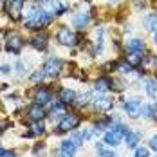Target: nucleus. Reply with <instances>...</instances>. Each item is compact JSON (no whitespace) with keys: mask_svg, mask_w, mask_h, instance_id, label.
I'll return each instance as SVG.
<instances>
[{"mask_svg":"<svg viewBox=\"0 0 157 157\" xmlns=\"http://www.w3.org/2000/svg\"><path fill=\"white\" fill-rule=\"evenodd\" d=\"M136 157H148V150L146 148H137L136 150Z\"/></svg>","mask_w":157,"mask_h":157,"instance_id":"obj_28","label":"nucleus"},{"mask_svg":"<svg viewBox=\"0 0 157 157\" xmlns=\"http://www.w3.org/2000/svg\"><path fill=\"white\" fill-rule=\"evenodd\" d=\"M27 114H29V117H31V121H42L44 117H45V110L42 105H38V103H34L29 107L27 110Z\"/></svg>","mask_w":157,"mask_h":157,"instance_id":"obj_7","label":"nucleus"},{"mask_svg":"<svg viewBox=\"0 0 157 157\" xmlns=\"http://www.w3.org/2000/svg\"><path fill=\"white\" fill-rule=\"evenodd\" d=\"M31 130H33V136H42L45 128H44V123H42V121H33Z\"/></svg>","mask_w":157,"mask_h":157,"instance_id":"obj_23","label":"nucleus"},{"mask_svg":"<svg viewBox=\"0 0 157 157\" xmlns=\"http://www.w3.org/2000/svg\"><path fill=\"white\" fill-rule=\"evenodd\" d=\"M76 143L74 141H63L62 143V155L63 157H72L74 152H76Z\"/></svg>","mask_w":157,"mask_h":157,"instance_id":"obj_12","label":"nucleus"},{"mask_svg":"<svg viewBox=\"0 0 157 157\" xmlns=\"http://www.w3.org/2000/svg\"><path fill=\"white\" fill-rule=\"evenodd\" d=\"M22 47H24V38L20 36V34H16V33H13V34H9L7 36V42H6V49L9 51V52H20L22 51Z\"/></svg>","mask_w":157,"mask_h":157,"instance_id":"obj_3","label":"nucleus"},{"mask_svg":"<svg viewBox=\"0 0 157 157\" xmlns=\"http://www.w3.org/2000/svg\"><path fill=\"white\" fill-rule=\"evenodd\" d=\"M0 157H16V155L13 154V152H4V154H2Z\"/></svg>","mask_w":157,"mask_h":157,"instance_id":"obj_33","label":"nucleus"},{"mask_svg":"<svg viewBox=\"0 0 157 157\" xmlns=\"http://www.w3.org/2000/svg\"><path fill=\"white\" fill-rule=\"evenodd\" d=\"M31 45L36 49V51H45V49H47V36H45V34H40V33L34 34L31 38Z\"/></svg>","mask_w":157,"mask_h":157,"instance_id":"obj_8","label":"nucleus"},{"mask_svg":"<svg viewBox=\"0 0 157 157\" xmlns=\"http://www.w3.org/2000/svg\"><path fill=\"white\" fill-rule=\"evenodd\" d=\"M89 20H90V15H87V13H79V15L74 16V25L79 27V29H83V27L89 24Z\"/></svg>","mask_w":157,"mask_h":157,"instance_id":"obj_19","label":"nucleus"},{"mask_svg":"<svg viewBox=\"0 0 157 157\" xmlns=\"http://www.w3.org/2000/svg\"><path fill=\"white\" fill-rule=\"evenodd\" d=\"M2 128H4V125H0V134H2Z\"/></svg>","mask_w":157,"mask_h":157,"instance_id":"obj_35","label":"nucleus"},{"mask_svg":"<svg viewBox=\"0 0 157 157\" xmlns=\"http://www.w3.org/2000/svg\"><path fill=\"white\" fill-rule=\"evenodd\" d=\"M44 74H45V72H36V74H33V76H31V79H33V81H38V79L44 78Z\"/></svg>","mask_w":157,"mask_h":157,"instance_id":"obj_30","label":"nucleus"},{"mask_svg":"<svg viewBox=\"0 0 157 157\" xmlns=\"http://www.w3.org/2000/svg\"><path fill=\"white\" fill-rule=\"evenodd\" d=\"M9 71H11V69H9L7 65H2V67H0V74H7Z\"/></svg>","mask_w":157,"mask_h":157,"instance_id":"obj_32","label":"nucleus"},{"mask_svg":"<svg viewBox=\"0 0 157 157\" xmlns=\"http://www.w3.org/2000/svg\"><path fill=\"white\" fill-rule=\"evenodd\" d=\"M60 71H62V60H58V58H51L44 65V72L51 78H56L60 74Z\"/></svg>","mask_w":157,"mask_h":157,"instance_id":"obj_5","label":"nucleus"},{"mask_svg":"<svg viewBox=\"0 0 157 157\" xmlns=\"http://www.w3.org/2000/svg\"><path fill=\"white\" fill-rule=\"evenodd\" d=\"M143 25L148 31H157V15H148L143 20Z\"/></svg>","mask_w":157,"mask_h":157,"instance_id":"obj_18","label":"nucleus"},{"mask_svg":"<svg viewBox=\"0 0 157 157\" xmlns=\"http://www.w3.org/2000/svg\"><path fill=\"white\" fill-rule=\"evenodd\" d=\"M125 110L130 114V116H139V112H141V107H139V101L137 99H128L125 103Z\"/></svg>","mask_w":157,"mask_h":157,"instance_id":"obj_11","label":"nucleus"},{"mask_svg":"<svg viewBox=\"0 0 157 157\" xmlns=\"http://www.w3.org/2000/svg\"><path fill=\"white\" fill-rule=\"evenodd\" d=\"M141 65H143V69H144V71L152 72V71L157 67V58H155V56H148V58H144V60L141 62Z\"/></svg>","mask_w":157,"mask_h":157,"instance_id":"obj_21","label":"nucleus"},{"mask_svg":"<svg viewBox=\"0 0 157 157\" xmlns=\"http://www.w3.org/2000/svg\"><path fill=\"white\" fill-rule=\"evenodd\" d=\"M58 42L62 44V45H67V47H71V45H74L76 44V36H74V33L71 31V29H67V27H62L60 31H58Z\"/></svg>","mask_w":157,"mask_h":157,"instance_id":"obj_6","label":"nucleus"},{"mask_svg":"<svg viewBox=\"0 0 157 157\" xmlns=\"http://www.w3.org/2000/svg\"><path fill=\"white\" fill-rule=\"evenodd\" d=\"M144 85H146V94L150 98H157V79H154V78L146 79Z\"/></svg>","mask_w":157,"mask_h":157,"instance_id":"obj_17","label":"nucleus"},{"mask_svg":"<svg viewBox=\"0 0 157 157\" xmlns=\"http://www.w3.org/2000/svg\"><path fill=\"white\" fill-rule=\"evenodd\" d=\"M76 99V94L71 90V89H62L60 90V101H62L63 105H69V103H72Z\"/></svg>","mask_w":157,"mask_h":157,"instance_id":"obj_14","label":"nucleus"},{"mask_svg":"<svg viewBox=\"0 0 157 157\" xmlns=\"http://www.w3.org/2000/svg\"><path fill=\"white\" fill-rule=\"evenodd\" d=\"M154 42H155V44H157V31L154 33Z\"/></svg>","mask_w":157,"mask_h":157,"instance_id":"obj_34","label":"nucleus"},{"mask_svg":"<svg viewBox=\"0 0 157 157\" xmlns=\"http://www.w3.org/2000/svg\"><path fill=\"white\" fill-rule=\"evenodd\" d=\"M47 9L52 15H62L63 11H65V6H63L62 2H58V0H56V2L51 0V2H47Z\"/></svg>","mask_w":157,"mask_h":157,"instance_id":"obj_16","label":"nucleus"},{"mask_svg":"<svg viewBox=\"0 0 157 157\" xmlns=\"http://www.w3.org/2000/svg\"><path fill=\"white\" fill-rule=\"evenodd\" d=\"M109 89H112V81H110L109 78H99L96 81V90H98V92H105V90H109Z\"/></svg>","mask_w":157,"mask_h":157,"instance_id":"obj_20","label":"nucleus"},{"mask_svg":"<svg viewBox=\"0 0 157 157\" xmlns=\"http://www.w3.org/2000/svg\"><path fill=\"white\" fill-rule=\"evenodd\" d=\"M137 143H139V134H136V132H128L126 134V144L130 148H134Z\"/></svg>","mask_w":157,"mask_h":157,"instance_id":"obj_22","label":"nucleus"},{"mask_svg":"<svg viewBox=\"0 0 157 157\" xmlns=\"http://www.w3.org/2000/svg\"><path fill=\"white\" fill-rule=\"evenodd\" d=\"M49 22H51V15H49L47 11L31 7L29 13H27V18H25V27L31 29V31H38V29L45 27Z\"/></svg>","mask_w":157,"mask_h":157,"instance_id":"obj_1","label":"nucleus"},{"mask_svg":"<svg viewBox=\"0 0 157 157\" xmlns=\"http://www.w3.org/2000/svg\"><path fill=\"white\" fill-rule=\"evenodd\" d=\"M2 154H4V150H2V148H0V155H2Z\"/></svg>","mask_w":157,"mask_h":157,"instance_id":"obj_36","label":"nucleus"},{"mask_svg":"<svg viewBox=\"0 0 157 157\" xmlns=\"http://www.w3.org/2000/svg\"><path fill=\"white\" fill-rule=\"evenodd\" d=\"M119 69H121L123 72H126V74H128V72L132 71V65H130V63H128V62H123V63H121V65H119Z\"/></svg>","mask_w":157,"mask_h":157,"instance_id":"obj_26","label":"nucleus"},{"mask_svg":"<svg viewBox=\"0 0 157 157\" xmlns=\"http://www.w3.org/2000/svg\"><path fill=\"white\" fill-rule=\"evenodd\" d=\"M22 6H24V0H7L6 2V11L13 20H18L22 16Z\"/></svg>","mask_w":157,"mask_h":157,"instance_id":"obj_4","label":"nucleus"},{"mask_svg":"<svg viewBox=\"0 0 157 157\" xmlns=\"http://www.w3.org/2000/svg\"><path fill=\"white\" fill-rule=\"evenodd\" d=\"M126 62L130 63V65H132V67H137V65H141V58H139V54H137V52H130V54H128V58H126Z\"/></svg>","mask_w":157,"mask_h":157,"instance_id":"obj_24","label":"nucleus"},{"mask_svg":"<svg viewBox=\"0 0 157 157\" xmlns=\"http://www.w3.org/2000/svg\"><path fill=\"white\" fill-rule=\"evenodd\" d=\"M79 125V119L76 116H71V114H63L62 121L58 125V134H63V132H69V130H74L76 126Z\"/></svg>","mask_w":157,"mask_h":157,"instance_id":"obj_2","label":"nucleus"},{"mask_svg":"<svg viewBox=\"0 0 157 157\" xmlns=\"http://www.w3.org/2000/svg\"><path fill=\"white\" fill-rule=\"evenodd\" d=\"M139 114H143L144 117H154V116H155V109H154V107H150V105H144Z\"/></svg>","mask_w":157,"mask_h":157,"instance_id":"obj_25","label":"nucleus"},{"mask_svg":"<svg viewBox=\"0 0 157 157\" xmlns=\"http://www.w3.org/2000/svg\"><path fill=\"white\" fill-rule=\"evenodd\" d=\"M98 152H99V155H101V157H116V154H114V152H109V150H103V148H99Z\"/></svg>","mask_w":157,"mask_h":157,"instance_id":"obj_27","label":"nucleus"},{"mask_svg":"<svg viewBox=\"0 0 157 157\" xmlns=\"http://www.w3.org/2000/svg\"><path fill=\"white\" fill-rule=\"evenodd\" d=\"M128 51L130 52H137V54H141L143 51H144V42L143 40H139V38H134V40H130L128 42Z\"/></svg>","mask_w":157,"mask_h":157,"instance_id":"obj_13","label":"nucleus"},{"mask_svg":"<svg viewBox=\"0 0 157 157\" xmlns=\"http://www.w3.org/2000/svg\"><path fill=\"white\" fill-rule=\"evenodd\" d=\"M94 107H96V110H99V112H107V110L112 109V99H109V98H96Z\"/></svg>","mask_w":157,"mask_h":157,"instance_id":"obj_10","label":"nucleus"},{"mask_svg":"<svg viewBox=\"0 0 157 157\" xmlns=\"http://www.w3.org/2000/svg\"><path fill=\"white\" fill-rule=\"evenodd\" d=\"M119 141H121V134H117L116 130H112V132H107V134H105V143L110 144V146L119 144Z\"/></svg>","mask_w":157,"mask_h":157,"instance_id":"obj_15","label":"nucleus"},{"mask_svg":"<svg viewBox=\"0 0 157 157\" xmlns=\"http://www.w3.org/2000/svg\"><path fill=\"white\" fill-rule=\"evenodd\" d=\"M150 146H152V150H155L157 152V136H154V137L150 139Z\"/></svg>","mask_w":157,"mask_h":157,"instance_id":"obj_29","label":"nucleus"},{"mask_svg":"<svg viewBox=\"0 0 157 157\" xmlns=\"http://www.w3.org/2000/svg\"><path fill=\"white\" fill-rule=\"evenodd\" d=\"M34 101L38 103V105H47L49 101H51V92H49L47 89H38L36 90V94H34Z\"/></svg>","mask_w":157,"mask_h":157,"instance_id":"obj_9","label":"nucleus"},{"mask_svg":"<svg viewBox=\"0 0 157 157\" xmlns=\"http://www.w3.org/2000/svg\"><path fill=\"white\" fill-rule=\"evenodd\" d=\"M114 67H116V63H114V62L105 63V65H103V71H110V69H114Z\"/></svg>","mask_w":157,"mask_h":157,"instance_id":"obj_31","label":"nucleus"}]
</instances>
